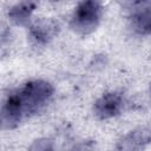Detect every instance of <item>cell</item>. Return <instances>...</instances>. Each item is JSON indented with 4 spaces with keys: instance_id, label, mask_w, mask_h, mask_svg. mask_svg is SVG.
<instances>
[{
    "instance_id": "1",
    "label": "cell",
    "mask_w": 151,
    "mask_h": 151,
    "mask_svg": "<svg viewBox=\"0 0 151 151\" xmlns=\"http://www.w3.org/2000/svg\"><path fill=\"white\" fill-rule=\"evenodd\" d=\"M51 92L52 88L47 83H28L22 88L8 96L2 107L4 118L8 117L11 120H17L24 114L32 113L47 100Z\"/></svg>"
},
{
    "instance_id": "2",
    "label": "cell",
    "mask_w": 151,
    "mask_h": 151,
    "mask_svg": "<svg viewBox=\"0 0 151 151\" xmlns=\"http://www.w3.org/2000/svg\"><path fill=\"white\" fill-rule=\"evenodd\" d=\"M99 12L100 7L97 2L93 1H87V2H81L76 13L73 21L76 22L77 28H92L94 26V22L99 18Z\"/></svg>"
},
{
    "instance_id": "3",
    "label": "cell",
    "mask_w": 151,
    "mask_h": 151,
    "mask_svg": "<svg viewBox=\"0 0 151 151\" xmlns=\"http://www.w3.org/2000/svg\"><path fill=\"white\" fill-rule=\"evenodd\" d=\"M123 105V99L119 94L117 93H107L105 96H103L96 104V112L103 117V118H107V117H112L114 114H117Z\"/></svg>"
},
{
    "instance_id": "4",
    "label": "cell",
    "mask_w": 151,
    "mask_h": 151,
    "mask_svg": "<svg viewBox=\"0 0 151 151\" xmlns=\"http://www.w3.org/2000/svg\"><path fill=\"white\" fill-rule=\"evenodd\" d=\"M132 26L143 34H151V9L144 8L138 11L132 17Z\"/></svg>"
}]
</instances>
